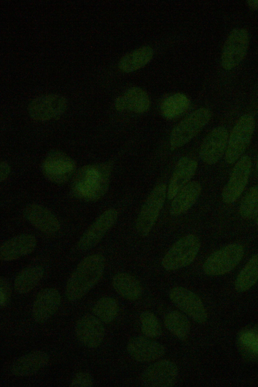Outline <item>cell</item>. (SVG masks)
<instances>
[{"label":"cell","mask_w":258,"mask_h":387,"mask_svg":"<svg viewBox=\"0 0 258 387\" xmlns=\"http://www.w3.org/2000/svg\"><path fill=\"white\" fill-rule=\"evenodd\" d=\"M110 173L111 165L107 163L82 167L74 179L72 185L74 194L84 200H98L107 191Z\"/></svg>","instance_id":"cell-1"},{"label":"cell","mask_w":258,"mask_h":387,"mask_svg":"<svg viewBox=\"0 0 258 387\" xmlns=\"http://www.w3.org/2000/svg\"><path fill=\"white\" fill-rule=\"evenodd\" d=\"M104 267L105 259L100 254L82 260L67 283L65 293L68 300L74 302L84 297L100 280Z\"/></svg>","instance_id":"cell-2"},{"label":"cell","mask_w":258,"mask_h":387,"mask_svg":"<svg viewBox=\"0 0 258 387\" xmlns=\"http://www.w3.org/2000/svg\"><path fill=\"white\" fill-rule=\"evenodd\" d=\"M200 248L199 238L192 234L187 235L172 246L163 257L162 265L167 270L184 267L195 260Z\"/></svg>","instance_id":"cell-3"},{"label":"cell","mask_w":258,"mask_h":387,"mask_svg":"<svg viewBox=\"0 0 258 387\" xmlns=\"http://www.w3.org/2000/svg\"><path fill=\"white\" fill-rule=\"evenodd\" d=\"M244 249L239 244L226 245L213 253L205 261L203 270L209 275L226 274L232 269L241 260Z\"/></svg>","instance_id":"cell-4"},{"label":"cell","mask_w":258,"mask_h":387,"mask_svg":"<svg viewBox=\"0 0 258 387\" xmlns=\"http://www.w3.org/2000/svg\"><path fill=\"white\" fill-rule=\"evenodd\" d=\"M254 126V119L249 114L244 115L238 119L228 138L225 152L227 163H234L244 152L250 143Z\"/></svg>","instance_id":"cell-5"},{"label":"cell","mask_w":258,"mask_h":387,"mask_svg":"<svg viewBox=\"0 0 258 387\" xmlns=\"http://www.w3.org/2000/svg\"><path fill=\"white\" fill-rule=\"evenodd\" d=\"M211 116L209 109L202 107L185 118L171 132V148H178L189 141L209 122Z\"/></svg>","instance_id":"cell-6"},{"label":"cell","mask_w":258,"mask_h":387,"mask_svg":"<svg viewBox=\"0 0 258 387\" xmlns=\"http://www.w3.org/2000/svg\"><path fill=\"white\" fill-rule=\"evenodd\" d=\"M166 186H156L143 204L136 224L138 233L147 236L151 231L162 208L166 196Z\"/></svg>","instance_id":"cell-7"},{"label":"cell","mask_w":258,"mask_h":387,"mask_svg":"<svg viewBox=\"0 0 258 387\" xmlns=\"http://www.w3.org/2000/svg\"><path fill=\"white\" fill-rule=\"evenodd\" d=\"M249 35L243 28L233 29L227 38L221 54V64L225 70H231L238 66L246 55L249 45Z\"/></svg>","instance_id":"cell-8"},{"label":"cell","mask_w":258,"mask_h":387,"mask_svg":"<svg viewBox=\"0 0 258 387\" xmlns=\"http://www.w3.org/2000/svg\"><path fill=\"white\" fill-rule=\"evenodd\" d=\"M76 169L75 161L66 153L53 150L45 157L42 164L44 176L55 184L67 182L74 174Z\"/></svg>","instance_id":"cell-9"},{"label":"cell","mask_w":258,"mask_h":387,"mask_svg":"<svg viewBox=\"0 0 258 387\" xmlns=\"http://www.w3.org/2000/svg\"><path fill=\"white\" fill-rule=\"evenodd\" d=\"M68 101L63 96L56 94L44 95L33 99L28 107V113L36 121H46L61 116L66 111Z\"/></svg>","instance_id":"cell-10"},{"label":"cell","mask_w":258,"mask_h":387,"mask_svg":"<svg viewBox=\"0 0 258 387\" xmlns=\"http://www.w3.org/2000/svg\"><path fill=\"white\" fill-rule=\"evenodd\" d=\"M178 374L177 365L172 361L163 359L149 365L143 372L141 380L143 385L148 387L173 386Z\"/></svg>","instance_id":"cell-11"},{"label":"cell","mask_w":258,"mask_h":387,"mask_svg":"<svg viewBox=\"0 0 258 387\" xmlns=\"http://www.w3.org/2000/svg\"><path fill=\"white\" fill-rule=\"evenodd\" d=\"M169 298L174 304L195 321L205 323L208 314L200 298L195 293L182 287L173 288Z\"/></svg>","instance_id":"cell-12"},{"label":"cell","mask_w":258,"mask_h":387,"mask_svg":"<svg viewBox=\"0 0 258 387\" xmlns=\"http://www.w3.org/2000/svg\"><path fill=\"white\" fill-rule=\"evenodd\" d=\"M251 165V158L248 155L242 157L235 164L222 192L225 203H233L241 195L247 184Z\"/></svg>","instance_id":"cell-13"},{"label":"cell","mask_w":258,"mask_h":387,"mask_svg":"<svg viewBox=\"0 0 258 387\" xmlns=\"http://www.w3.org/2000/svg\"><path fill=\"white\" fill-rule=\"evenodd\" d=\"M117 212L113 208L103 212L84 232L78 242L82 250H89L96 245L114 224Z\"/></svg>","instance_id":"cell-14"},{"label":"cell","mask_w":258,"mask_h":387,"mask_svg":"<svg viewBox=\"0 0 258 387\" xmlns=\"http://www.w3.org/2000/svg\"><path fill=\"white\" fill-rule=\"evenodd\" d=\"M228 132L223 127L214 129L204 140L199 152L205 163L212 165L217 163L226 150Z\"/></svg>","instance_id":"cell-15"},{"label":"cell","mask_w":258,"mask_h":387,"mask_svg":"<svg viewBox=\"0 0 258 387\" xmlns=\"http://www.w3.org/2000/svg\"><path fill=\"white\" fill-rule=\"evenodd\" d=\"M75 331L79 342L89 348L98 347L105 336V329L101 321L91 314L85 315L78 320Z\"/></svg>","instance_id":"cell-16"},{"label":"cell","mask_w":258,"mask_h":387,"mask_svg":"<svg viewBox=\"0 0 258 387\" xmlns=\"http://www.w3.org/2000/svg\"><path fill=\"white\" fill-rule=\"evenodd\" d=\"M126 350L134 360L140 362L155 361L162 357L165 353L162 345L146 336L131 338L127 344Z\"/></svg>","instance_id":"cell-17"},{"label":"cell","mask_w":258,"mask_h":387,"mask_svg":"<svg viewBox=\"0 0 258 387\" xmlns=\"http://www.w3.org/2000/svg\"><path fill=\"white\" fill-rule=\"evenodd\" d=\"M61 302L59 292L54 288H45L37 294L32 308V316L38 323H43L57 310Z\"/></svg>","instance_id":"cell-18"},{"label":"cell","mask_w":258,"mask_h":387,"mask_svg":"<svg viewBox=\"0 0 258 387\" xmlns=\"http://www.w3.org/2000/svg\"><path fill=\"white\" fill-rule=\"evenodd\" d=\"M24 215L28 222L43 233L53 234L60 228V223L56 216L40 204H29L24 209Z\"/></svg>","instance_id":"cell-19"},{"label":"cell","mask_w":258,"mask_h":387,"mask_svg":"<svg viewBox=\"0 0 258 387\" xmlns=\"http://www.w3.org/2000/svg\"><path fill=\"white\" fill-rule=\"evenodd\" d=\"M36 245V239L31 234H24L17 236L1 245V260L10 261L26 256L34 250Z\"/></svg>","instance_id":"cell-20"},{"label":"cell","mask_w":258,"mask_h":387,"mask_svg":"<svg viewBox=\"0 0 258 387\" xmlns=\"http://www.w3.org/2000/svg\"><path fill=\"white\" fill-rule=\"evenodd\" d=\"M48 355L42 351L26 354L15 361L11 367L12 373L17 376H28L34 374L48 363Z\"/></svg>","instance_id":"cell-21"},{"label":"cell","mask_w":258,"mask_h":387,"mask_svg":"<svg viewBox=\"0 0 258 387\" xmlns=\"http://www.w3.org/2000/svg\"><path fill=\"white\" fill-rule=\"evenodd\" d=\"M198 163L194 159L184 157L178 162L169 184L167 196L173 199L187 184L197 170Z\"/></svg>","instance_id":"cell-22"},{"label":"cell","mask_w":258,"mask_h":387,"mask_svg":"<svg viewBox=\"0 0 258 387\" xmlns=\"http://www.w3.org/2000/svg\"><path fill=\"white\" fill-rule=\"evenodd\" d=\"M149 106L148 94L144 90L137 87L130 88L115 101V107L119 111L128 110L141 114L146 112Z\"/></svg>","instance_id":"cell-23"},{"label":"cell","mask_w":258,"mask_h":387,"mask_svg":"<svg viewBox=\"0 0 258 387\" xmlns=\"http://www.w3.org/2000/svg\"><path fill=\"white\" fill-rule=\"evenodd\" d=\"M201 191L199 182L192 181L187 184L174 198L171 204V214L178 216L186 211L195 203Z\"/></svg>","instance_id":"cell-24"},{"label":"cell","mask_w":258,"mask_h":387,"mask_svg":"<svg viewBox=\"0 0 258 387\" xmlns=\"http://www.w3.org/2000/svg\"><path fill=\"white\" fill-rule=\"evenodd\" d=\"M112 285L119 295L128 300H137L142 294L143 289L139 281L127 273H119L115 275Z\"/></svg>","instance_id":"cell-25"},{"label":"cell","mask_w":258,"mask_h":387,"mask_svg":"<svg viewBox=\"0 0 258 387\" xmlns=\"http://www.w3.org/2000/svg\"><path fill=\"white\" fill-rule=\"evenodd\" d=\"M43 274L44 269L40 266L33 265L24 268L15 279V291L20 294L29 293L38 284Z\"/></svg>","instance_id":"cell-26"},{"label":"cell","mask_w":258,"mask_h":387,"mask_svg":"<svg viewBox=\"0 0 258 387\" xmlns=\"http://www.w3.org/2000/svg\"><path fill=\"white\" fill-rule=\"evenodd\" d=\"M153 54L151 47H141L123 57L119 62V68L122 71L127 73L136 71L148 64Z\"/></svg>","instance_id":"cell-27"},{"label":"cell","mask_w":258,"mask_h":387,"mask_svg":"<svg viewBox=\"0 0 258 387\" xmlns=\"http://www.w3.org/2000/svg\"><path fill=\"white\" fill-rule=\"evenodd\" d=\"M164 322L166 328L178 339H187L190 330V323L184 314L178 311H171L165 315Z\"/></svg>","instance_id":"cell-28"},{"label":"cell","mask_w":258,"mask_h":387,"mask_svg":"<svg viewBox=\"0 0 258 387\" xmlns=\"http://www.w3.org/2000/svg\"><path fill=\"white\" fill-rule=\"evenodd\" d=\"M258 281V254L253 255L238 274L234 283L235 290L243 292L250 289Z\"/></svg>","instance_id":"cell-29"},{"label":"cell","mask_w":258,"mask_h":387,"mask_svg":"<svg viewBox=\"0 0 258 387\" xmlns=\"http://www.w3.org/2000/svg\"><path fill=\"white\" fill-rule=\"evenodd\" d=\"M189 100L184 94L177 93L166 98L161 105L163 116L167 119L176 118L188 107Z\"/></svg>","instance_id":"cell-30"},{"label":"cell","mask_w":258,"mask_h":387,"mask_svg":"<svg viewBox=\"0 0 258 387\" xmlns=\"http://www.w3.org/2000/svg\"><path fill=\"white\" fill-rule=\"evenodd\" d=\"M119 311V306L115 299L111 297H103L94 304L92 311L101 322L109 323L114 320Z\"/></svg>","instance_id":"cell-31"},{"label":"cell","mask_w":258,"mask_h":387,"mask_svg":"<svg viewBox=\"0 0 258 387\" xmlns=\"http://www.w3.org/2000/svg\"><path fill=\"white\" fill-rule=\"evenodd\" d=\"M239 213L244 219L258 216V185L251 188L241 201Z\"/></svg>","instance_id":"cell-32"},{"label":"cell","mask_w":258,"mask_h":387,"mask_svg":"<svg viewBox=\"0 0 258 387\" xmlns=\"http://www.w3.org/2000/svg\"><path fill=\"white\" fill-rule=\"evenodd\" d=\"M142 333L147 337L153 339L162 334V328L156 316L152 312H143L140 316Z\"/></svg>","instance_id":"cell-33"},{"label":"cell","mask_w":258,"mask_h":387,"mask_svg":"<svg viewBox=\"0 0 258 387\" xmlns=\"http://www.w3.org/2000/svg\"><path fill=\"white\" fill-rule=\"evenodd\" d=\"M93 379L92 375L87 372L81 371L76 373L73 378L71 386L89 387L93 385Z\"/></svg>","instance_id":"cell-34"},{"label":"cell","mask_w":258,"mask_h":387,"mask_svg":"<svg viewBox=\"0 0 258 387\" xmlns=\"http://www.w3.org/2000/svg\"><path fill=\"white\" fill-rule=\"evenodd\" d=\"M1 306L2 307L6 306L10 300L11 296V289L7 280L3 277L1 278Z\"/></svg>","instance_id":"cell-35"},{"label":"cell","mask_w":258,"mask_h":387,"mask_svg":"<svg viewBox=\"0 0 258 387\" xmlns=\"http://www.w3.org/2000/svg\"><path fill=\"white\" fill-rule=\"evenodd\" d=\"M243 342L250 346L253 350L258 351V337L249 334L244 335Z\"/></svg>","instance_id":"cell-36"},{"label":"cell","mask_w":258,"mask_h":387,"mask_svg":"<svg viewBox=\"0 0 258 387\" xmlns=\"http://www.w3.org/2000/svg\"><path fill=\"white\" fill-rule=\"evenodd\" d=\"M10 173V167L6 161H2L1 163L0 179L1 181H5L7 179Z\"/></svg>","instance_id":"cell-37"},{"label":"cell","mask_w":258,"mask_h":387,"mask_svg":"<svg viewBox=\"0 0 258 387\" xmlns=\"http://www.w3.org/2000/svg\"><path fill=\"white\" fill-rule=\"evenodd\" d=\"M246 3L251 9L258 10V0L247 1Z\"/></svg>","instance_id":"cell-38"},{"label":"cell","mask_w":258,"mask_h":387,"mask_svg":"<svg viewBox=\"0 0 258 387\" xmlns=\"http://www.w3.org/2000/svg\"><path fill=\"white\" fill-rule=\"evenodd\" d=\"M256 169L257 172L258 173V156H257L256 163Z\"/></svg>","instance_id":"cell-39"},{"label":"cell","mask_w":258,"mask_h":387,"mask_svg":"<svg viewBox=\"0 0 258 387\" xmlns=\"http://www.w3.org/2000/svg\"><path fill=\"white\" fill-rule=\"evenodd\" d=\"M256 224L258 225V216H257L256 219Z\"/></svg>","instance_id":"cell-40"}]
</instances>
